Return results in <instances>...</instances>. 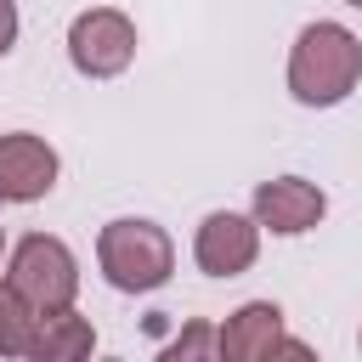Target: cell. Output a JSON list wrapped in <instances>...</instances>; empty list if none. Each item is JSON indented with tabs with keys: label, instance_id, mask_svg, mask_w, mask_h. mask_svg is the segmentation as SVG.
I'll return each instance as SVG.
<instances>
[{
	"label": "cell",
	"instance_id": "obj_13",
	"mask_svg": "<svg viewBox=\"0 0 362 362\" xmlns=\"http://www.w3.org/2000/svg\"><path fill=\"white\" fill-rule=\"evenodd\" d=\"M345 6H356V11H362V0H345Z\"/></svg>",
	"mask_w": 362,
	"mask_h": 362
},
{
	"label": "cell",
	"instance_id": "obj_15",
	"mask_svg": "<svg viewBox=\"0 0 362 362\" xmlns=\"http://www.w3.org/2000/svg\"><path fill=\"white\" fill-rule=\"evenodd\" d=\"M356 345H362V334H356Z\"/></svg>",
	"mask_w": 362,
	"mask_h": 362
},
{
	"label": "cell",
	"instance_id": "obj_12",
	"mask_svg": "<svg viewBox=\"0 0 362 362\" xmlns=\"http://www.w3.org/2000/svg\"><path fill=\"white\" fill-rule=\"evenodd\" d=\"M204 345H215L209 328H187V339H175V356H181V351H204Z\"/></svg>",
	"mask_w": 362,
	"mask_h": 362
},
{
	"label": "cell",
	"instance_id": "obj_10",
	"mask_svg": "<svg viewBox=\"0 0 362 362\" xmlns=\"http://www.w3.org/2000/svg\"><path fill=\"white\" fill-rule=\"evenodd\" d=\"M34 328H40V311L11 288V277L0 283V356H28L34 345Z\"/></svg>",
	"mask_w": 362,
	"mask_h": 362
},
{
	"label": "cell",
	"instance_id": "obj_5",
	"mask_svg": "<svg viewBox=\"0 0 362 362\" xmlns=\"http://www.w3.org/2000/svg\"><path fill=\"white\" fill-rule=\"evenodd\" d=\"M215 351L226 362H266V356H311L300 339L283 334V311L272 300H249L226 317V328L215 334Z\"/></svg>",
	"mask_w": 362,
	"mask_h": 362
},
{
	"label": "cell",
	"instance_id": "obj_3",
	"mask_svg": "<svg viewBox=\"0 0 362 362\" xmlns=\"http://www.w3.org/2000/svg\"><path fill=\"white\" fill-rule=\"evenodd\" d=\"M11 288L34 305V311H62V305H74V294H79V260H74V249L62 243V238H51V232H28L17 249H11Z\"/></svg>",
	"mask_w": 362,
	"mask_h": 362
},
{
	"label": "cell",
	"instance_id": "obj_9",
	"mask_svg": "<svg viewBox=\"0 0 362 362\" xmlns=\"http://www.w3.org/2000/svg\"><path fill=\"white\" fill-rule=\"evenodd\" d=\"M90 351H96V328H90L74 305L40 311V328H34V345H28L34 362H79V356H90Z\"/></svg>",
	"mask_w": 362,
	"mask_h": 362
},
{
	"label": "cell",
	"instance_id": "obj_6",
	"mask_svg": "<svg viewBox=\"0 0 362 362\" xmlns=\"http://www.w3.org/2000/svg\"><path fill=\"white\" fill-rule=\"evenodd\" d=\"M260 255V221L238 215V209H215L198 221V238H192V260L198 272L209 277H243Z\"/></svg>",
	"mask_w": 362,
	"mask_h": 362
},
{
	"label": "cell",
	"instance_id": "obj_8",
	"mask_svg": "<svg viewBox=\"0 0 362 362\" xmlns=\"http://www.w3.org/2000/svg\"><path fill=\"white\" fill-rule=\"evenodd\" d=\"M322 215H328V198H322V187L305 181V175H277V181H260V187H255V221H260V232L300 238V232H311Z\"/></svg>",
	"mask_w": 362,
	"mask_h": 362
},
{
	"label": "cell",
	"instance_id": "obj_2",
	"mask_svg": "<svg viewBox=\"0 0 362 362\" xmlns=\"http://www.w3.org/2000/svg\"><path fill=\"white\" fill-rule=\"evenodd\" d=\"M96 266L102 277L119 288V294H153L170 283L175 272V243L158 221H141V215H119L102 226L96 238Z\"/></svg>",
	"mask_w": 362,
	"mask_h": 362
},
{
	"label": "cell",
	"instance_id": "obj_7",
	"mask_svg": "<svg viewBox=\"0 0 362 362\" xmlns=\"http://www.w3.org/2000/svg\"><path fill=\"white\" fill-rule=\"evenodd\" d=\"M57 147L34 130H6L0 136V198L6 204H34L57 187Z\"/></svg>",
	"mask_w": 362,
	"mask_h": 362
},
{
	"label": "cell",
	"instance_id": "obj_1",
	"mask_svg": "<svg viewBox=\"0 0 362 362\" xmlns=\"http://www.w3.org/2000/svg\"><path fill=\"white\" fill-rule=\"evenodd\" d=\"M362 79V40L345 23H305L288 51V96L300 107H334Z\"/></svg>",
	"mask_w": 362,
	"mask_h": 362
},
{
	"label": "cell",
	"instance_id": "obj_11",
	"mask_svg": "<svg viewBox=\"0 0 362 362\" xmlns=\"http://www.w3.org/2000/svg\"><path fill=\"white\" fill-rule=\"evenodd\" d=\"M17 45V0H0V57Z\"/></svg>",
	"mask_w": 362,
	"mask_h": 362
},
{
	"label": "cell",
	"instance_id": "obj_4",
	"mask_svg": "<svg viewBox=\"0 0 362 362\" xmlns=\"http://www.w3.org/2000/svg\"><path fill=\"white\" fill-rule=\"evenodd\" d=\"M68 57L85 79H113L136 62V23L119 6H90L68 23Z\"/></svg>",
	"mask_w": 362,
	"mask_h": 362
},
{
	"label": "cell",
	"instance_id": "obj_14",
	"mask_svg": "<svg viewBox=\"0 0 362 362\" xmlns=\"http://www.w3.org/2000/svg\"><path fill=\"white\" fill-rule=\"evenodd\" d=\"M0 249H6V232H0Z\"/></svg>",
	"mask_w": 362,
	"mask_h": 362
}]
</instances>
